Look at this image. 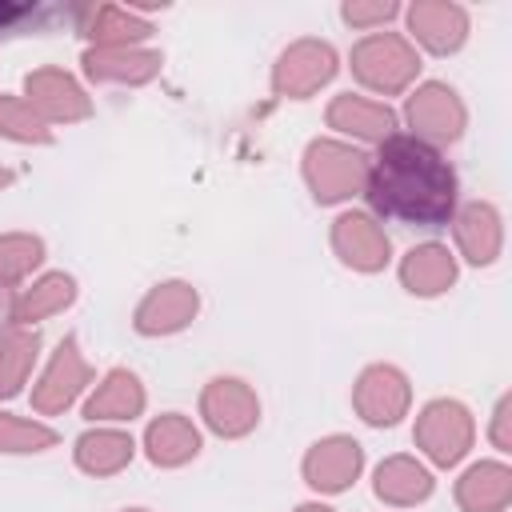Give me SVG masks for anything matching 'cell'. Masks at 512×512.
Segmentation results:
<instances>
[{"label":"cell","instance_id":"obj_1","mask_svg":"<svg viewBox=\"0 0 512 512\" xmlns=\"http://www.w3.org/2000/svg\"><path fill=\"white\" fill-rule=\"evenodd\" d=\"M368 200L380 216L436 228L456 208V172L428 140L384 136L368 168Z\"/></svg>","mask_w":512,"mask_h":512},{"label":"cell","instance_id":"obj_2","mask_svg":"<svg viewBox=\"0 0 512 512\" xmlns=\"http://www.w3.org/2000/svg\"><path fill=\"white\" fill-rule=\"evenodd\" d=\"M312 184H316V196L320 200H336V196H348V188L356 184L360 176V156L356 152H344L336 144H312Z\"/></svg>","mask_w":512,"mask_h":512},{"label":"cell","instance_id":"obj_3","mask_svg":"<svg viewBox=\"0 0 512 512\" xmlns=\"http://www.w3.org/2000/svg\"><path fill=\"white\" fill-rule=\"evenodd\" d=\"M360 468V448L352 440H328L312 452L308 476L316 488H344Z\"/></svg>","mask_w":512,"mask_h":512},{"label":"cell","instance_id":"obj_4","mask_svg":"<svg viewBox=\"0 0 512 512\" xmlns=\"http://www.w3.org/2000/svg\"><path fill=\"white\" fill-rule=\"evenodd\" d=\"M236 404H252V400L244 396V388L236 380H216V388L208 392V412L220 432H240L256 420V412H236Z\"/></svg>","mask_w":512,"mask_h":512},{"label":"cell","instance_id":"obj_5","mask_svg":"<svg viewBox=\"0 0 512 512\" xmlns=\"http://www.w3.org/2000/svg\"><path fill=\"white\" fill-rule=\"evenodd\" d=\"M404 276L416 292H436L444 280H452V264H448V252L428 244V248H416L408 252V264H404Z\"/></svg>","mask_w":512,"mask_h":512},{"label":"cell","instance_id":"obj_6","mask_svg":"<svg viewBox=\"0 0 512 512\" xmlns=\"http://www.w3.org/2000/svg\"><path fill=\"white\" fill-rule=\"evenodd\" d=\"M80 364H76V344L72 340H64L60 344V356H56V364H52V372H48V380H44V392H40V404L44 408H56V404H64V400H72V392L80 388Z\"/></svg>","mask_w":512,"mask_h":512},{"label":"cell","instance_id":"obj_7","mask_svg":"<svg viewBox=\"0 0 512 512\" xmlns=\"http://www.w3.org/2000/svg\"><path fill=\"white\" fill-rule=\"evenodd\" d=\"M148 444H152V460L176 464V460H184V456H192V452H196V432H192L184 420L168 416V420L152 424V432H148Z\"/></svg>","mask_w":512,"mask_h":512},{"label":"cell","instance_id":"obj_8","mask_svg":"<svg viewBox=\"0 0 512 512\" xmlns=\"http://www.w3.org/2000/svg\"><path fill=\"white\" fill-rule=\"evenodd\" d=\"M136 408H140V388H136V380H132L128 372H112L108 384H104V392L92 396L88 416H128V412H136Z\"/></svg>","mask_w":512,"mask_h":512},{"label":"cell","instance_id":"obj_9","mask_svg":"<svg viewBox=\"0 0 512 512\" xmlns=\"http://www.w3.org/2000/svg\"><path fill=\"white\" fill-rule=\"evenodd\" d=\"M132 456L128 436H112V432H96L80 440V464L92 472H112L116 464H124Z\"/></svg>","mask_w":512,"mask_h":512},{"label":"cell","instance_id":"obj_10","mask_svg":"<svg viewBox=\"0 0 512 512\" xmlns=\"http://www.w3.org/2000/svg\"><path fill=\"white\" fill-rule=\"evenodd\" d=\"M340 244H344V248L356 244V256H352V260H360V264H380V256L388 252V244L368 228L364 216H344V220H340Z\"/></svg>","mask_w":512,"mask_h":512},{"label":"cell","instance_id":"obj_11","mask_svg":"<svg viewBox=\"0 0 512 512\" xmlns=\"http://www.w3.org/2000/svg\"><path fill=\"white\" fill-rule=\"evenodd\" d=\"M196 308V296L184 288V284H168V288H160L152 300H148V308L140 312V316H152V312H160L164 320H160V328H180L184 320H188V312Z\"/></svg>","mask_w":512,"mask_h":512},{"label":"cell","instance_id":"obj_12","mask_svg":"<svg viewBox=\"0 0 512 512\" xmlns=\"http://www.w3.org/2000/svg\"><path fill=\"white\" fill-rule=\"evenodd\" d=\"M332 120L340 124V120H348V128H356L360 136H388V128H392V112H384V108H368V104H360V100H340L336 108H332Z\"/></svg>","mask_w":512,"mask_h":512},{"label":"cell","instance_id":"obj_13","mask_svg":"<svg viewBox=\"0 0 512 512\" xmlns=\"http://www.w3.org/2000/svg\"><path fill=\"white\" fill-rule=\"evenodd\" d=\"M60 300H72V280H68V276H48V280L36 288V296H28V300L16 308V320H28V316H36L40 308H52V304H60Z\"/></svg>","mask_w":512,"mask_h":512},{"label":"cell","instance_id":"obj_14","mask_svg":"<svg viewBox=\"0 0 512 512\" xmlns=\"http://www.w3.org/2000/svg\"><path fill=\"white\" fill-rule=\"evenodd\" d=\"M44 444H52L48 428H32V424H16V420L0 416V448L24 452V448H44Z\"/></svg>","mask_w":512,"mask_h":512},{"label":"cell","instance_id":"obj_15","mask_svg":"<svg viewBox=\"0 0 512 512\" xmlns=\"http://www.w3.org/2000/svg\"><path fill=\"white\" fill-rule=\"evenodd\" d=\"M32 356H36V336H32V340H20V344H16V356L4 360V368H0V392H16L20 368H24Z\"/></svg>","mask_w":512,"mask_h":512},{"label":"cell","instance_id":"obj_16","mask_svg":"<svg viewBox=\"0 0 512 512\" xmlns=\"http://www.w3.org/2000/svg\"><path fill=\"white\" fill-rule=\"evenodd\" d=\"M0 128H4V132H16V136H24V140H32V136H36V140H48V132H44L36 120L20 116L8 100H0Z\"/></svg>","mask_w":512,"mask_h":512},{"label":"cell","instance_id":"obj_17","mask_svg":"<svg viewBox=\"0 0 512 512\" xmlns=\"http://www.w3.org/2000/svg\"><path fill=\"white\" fill-rule=\"evenodd\" d=\"M8 320H16V304L8 300V288L0 284V336H4V328H8Z\"/></svg>","mask_w":512,"mask_h":512}]
</instances>
